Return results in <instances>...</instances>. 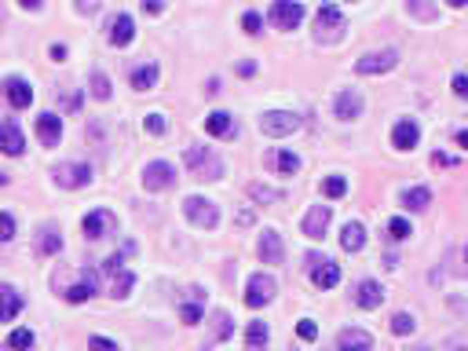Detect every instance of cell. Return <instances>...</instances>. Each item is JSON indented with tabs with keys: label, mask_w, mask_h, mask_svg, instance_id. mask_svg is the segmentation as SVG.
I'll return each mask as SVG.
<instances>
[{
	"label": "cell",
	"mask_w": 468,
	"mask_h": 351,
	"mask_svg": "<svg viewBox=\"0 0 468 351\" xmlns=\"http://www.w3.org/2000/svg\"><path fill=\"white\" fill-rule=\"evenodd\" d=\"M183 161H187V168L198 179H219V176H224V165H219V158H216L209 147H187L183 150Z\"/></svg>",
	"instance_id": "1"
},
{
	"label": "cell",
	"mask_w": 468,
	"mask_h": 351,
	"mask_svg": "<svg viewBox=\"0 0 468 351\" xmlns=\"http://www.w3.org/2000/svg\"><path fill=\"white\" fill-rule=\"evenodd\" d=\"M183 216L190 219L194 227H201V231H213V227L219 224V209H216V201L198 198V194H190V198L183 201Z\"/></svg>",
	"instance_id": "2"
},
{
	"label": "cell",
	"mask_w": 468,
	"mask_h": 351,
	"mask_svg": "<svg viewBox=\"0 0 468 351\" xmlns=\"http://www.w3.org/2000/svg\"><path fill=\"white\" fill-rule=\"evenodd\" d=\"M341 33H344V11L336 8V4H322V8H318L315 41H318V44H333V41H341Z\"/></svg>",
	"instance_id": "3"
},
{
	"label": "cell",
	"mask_w": 468,
	"mask_h": 351,
	"mask_svg": "<svg viewBox=\"0 0 468 351\" xmlns=\"http://www.w3.org/2000/svg\"><path fill=\"white\" fill-rule=\"evenodd\" d=\"M300 128V117L289 114V110H267L260 117V132L271 136V139H282V136H293Z\"/></svg>",
	"instance_id": "4"
},
{
	"label": "cell",
	"mask_w": 468,
	"mask_h": 351,
	"mask_svg": "<svg viewBox=\"0 0 468 351\" xmlns=\"http://www.w3.org/2000/svg\"><path fill=\"white\" fill-rule=\"evenodd\" d=\"M55 183L62 190H81L92 183V165H84V161H62L55 168Z\"/></svg>",
	"instance_id": "5"
},
{
	"label": "cell",
	"mask_w": 468,
	"mask_h": 351,
	"mask_svg": "<svg viewBox=\"0 0 468 351\" xmlns=\"http://www.w3.org/2000/svg\"><path fill=\"white\" fill-rule=\"evenodd\" d=\"M399 66V51L395 48H384V51H370V55H362L355 62V73L362 77H377V73H388Z\"/></svg>",
	"instance_id": "6"
},
{
	"label": "cell",
	"mask_w": 468,
	"mask_h": 351,
	"mask_svg": "<svg viewBox=\"0 0 468 351\" xmlns=\"http://www.w3.org/2000/svg\"><path fill=\"white\" fill-rule=\"evenodd\" d=\"M307 8L304 4H293V0H275L271 4V22H275V30H296V26L304 22Z\"/></svg>",
	"instance_id": "7"
},
{
	"label": "cell",
	"mask_w": 468,
	"mask_h": 351,
	"mask_svg": "<svg viewBox=\"0 0 468 351\" xmlns=\"http://www.w3.org/2000/svg\"><path fill=\"white\" fill-rule=\"evenodd\" d=\"M275 289H278L275 278L260 271V275H253V278H249V285H245V304H249L253 311H256V307H264V304L275 300Z\"/></svg>",
	"instance_id": "8"
},
{
	"label": "cell",
	"mask_w": 468,
	"mask_h": 351,
	"mask_svg": "<svg viewBox=\"0 0 468 351\" xmlns=\"http://www.w3.org/2000/svg\"><path fill=\"white\" fill-rule=\"evenodd\" d=\"M81 227H84V238L88 242H99V238H107V234L117 231V216L110 209H96V213H88L81 219Z\"/></svg>",
	"instance_id": "9"
},
{
	"label": "cell",
	"mask_w": 468,
	"mask_h": 351,
	"mask_svg": "<svg viewBox=\"0 0 468 351\" xmlns=\"http://www.w3.org/2000/svg\"><path fill=\"white\" fill-rule=\"evenodd\" d=\"M307 264H311V282H315L318 289H333V285L341 282V267H336L333 260H326V256H307Z\"/></svg>",
	"instance_id": "10"
},
{
	"label": "cell",
	"mask_w": 468,
	"mask_h": 351,
	"mask_svg": "<svg viewBox=\"0 0 468 351\" xmlns=\"http://www.w3.org/2000/svg\"><path fill=\"white\" fill-rule=\"evenodd\" d=\"M176 183V168L168 161H150L147 168H143V187L147 190H165Z\"/></svg>",
	"instance_id": "11"
},
{
	"label": "cell",
	"mask_w": 468,
	"mask_h": 351,
	"mask_svg": "<svg viewBox=\"0 0 468 351\" xmlns=\"http://www.w3.org/2000/svg\"><path fill=\"white\" fill-rule=\"evenodd\" d=\"M0 150L8 154V158H19V154L26 150V136L15 117H8V121H0Z\"/></svg>",
	"instance_id": "12"
},
{
	"label": "cell",
	"mask_w": 468,
	"mask_h": 351,
	"mask_svg": "<svg viewBox=\"0 0 468 351\" xmlns=\"http://www.w3.org/2000/svg\"><path fill=\"white\" fill-rule=\"evenodd\" d=\"M333 114L341 117V121H355V117L362 114V96L355 92V88H341L333 99Z\"/></svg>",
	"instance_id": "13"
},
{
	"label": "cell",
	"mask_w": 468,
	"mask_h": 351,
	"mask_svg": "<svg viewBox=\"0 0 468 351\" xmlns=\"http://www.w3.org/2000/svg\"><path fill=\"white\" fill-rule=\"evenodd\" d=\"M355 304H359L362 311L381 307V304H384V285L373 282V278H362V282L355 285Z\"/></svg>",
	"instance_id": "14"
},
{
	"label": "cell",
	"mask_w": 468,
	"mask_h": 351,
	"mask_svg": "<svg viewBox=\"0 0 468 351\" xmlns=\"http://www.w3.org/2000/svg\"><path fill=\"white\" fill-rule=\"evenodd\" d=\"M62 296H66L70 304H84V300H92V296H96V271H88V267H84V271H81V278L62 289Z\"/></svg>",
	"instance_id": "15"
},
{
	"label": "cell",
	"mask_w": 468,
	"mask_h": 351,
	"mask_svg": "<svg viewBox=\"0 0 468 351\" xmlns=\"http://www.w3.org/2000/svg\"><path fill=\"white\" fill-rule=\"evenodd\" d=\"M330 205H311L307 209V216H304V234L311 242H318L322 234H326V227H330Z\"/></svg>",
	"instance_id": "16"
},
{
	"label": "cell",
	"mask_w": 468,
	"mask_h": 351,
	"mask_svg": "<svg viewBox=\"0 0 468 351\" xmlns=\"http://www.w3.org/2000/svg\"><path fill=\"white\" fill-rule=\"evenodd\" d=\"M260 260H264V264H282V256H285V245H282V234L278 231H264L260 234Z\"/></svg>",
	"instance_id": "17"
},
{
	"label": "cell",
	"mask_w": 468,
	"mask_h": 351,
	"mask_svg": "<svg viewBox=\"0 0 468 351\" xmlns=\"http://www.w3.org/2000/svg\"><path fill=\"white\" fill-rule=\"evenodd\" d=\"M4 96H8V102L15 110H26L33 102V88H30V81H22V77H8V81H4Z\"/></svg>",
	"instance_id": "18"
},
{
	"label": "cell",
	"mask_w": 468,
	"mask_h": 351,
	"mask_svg": "<svg viewBox=\"0 0 468 351\" xmlns=\"http://www.w3.org/2000/svg\"><path fill=\"white\" fill-rule=\"evenodd\" d=\"M336 351H373V336L366 330H341V336H336Z\"/></svg>",
	"instance_id": "19"
},
{
	"label": "cell",
	"mask_w": 468,
	"mask_h": 351,
	"mask_svg": "<svg viewBox=\"0 0 468 351\" xmlns=\"http://www.w3.org/2000/svg\"><path fill=\"white\" fill-rule=\"evenodd\" d=\"M417 139H421V128H417V121H410V117L392 128V147L395 150H413V147H417Z\"/></svg>",
	"instance_id": "20"
},
{
	"label": "cell",
	"mask_w": 468,
	"mask_h": 351,
	"mask_svg": "<svg viewBox=\"0 0 468 351\" xmlns=\"http://www.w3.org/2000/svg\"><path fill=\"white\" fill-rule=\"evenodd\" d=\"M132 37H136V22H132V15H114V19H110V44H114V48L132 44Z\"/></svg>",
	"instance_id": "21"
},
{
	"label": "cell",
	"mask_w": 468,
	"mask_h": 351,
	"mask_svg": "<svg viewBox=\"0 0 468 351\" xmlns=\"http://www.w3.org/2000/svg\"><path fill=\"white\" fill-rule=\"evenodd\" d=\"M37 136H41L44 147H59V139H62V121L55 114H41L37 117Z\"/></svg>",
	"instance_id": "22"
},
{
	"label": "cell",
	"mask_w": 468,
	"mask_h": 351,
	"mask_svg": "<svg viewBox=\"0 0 468 351\" xmlns=\"http://www.w3.org/2000/svg\"><path fill=\"white\" fill-rule=\"evenodd\" d=\"M22 311V296L15 285H0V322H11Z\"/></svg>",
	"instance_id": "23"
},
{
	"label": "cell",
	"mask_w": 468,
	"mask_h": 351,
	"mask_svg": "<svg viewBox=\"0 0 468 351\" xmlns=\"http://www.w3.org/2000/svg\"><path fill=\"white\" fill-rule=\"evenodd\" d=\"M37 253H41V256H59L62 253V234L51 224L37 231Z\"/></svg>",
	"instance_id": "24"
},
{
	"label": "cell",
	"mask_w": 468,
	"mask_h": 351,
	"mask_svg": "<svg viewBox=\"0 0 468 351\" xmlns=\"http://www.w3.org/2000/svg\"><path fill=\"white\" fill-rule=\"evenodd\" d=\"M158 84V62H143V66L132 70V88L136 92H147V88Z\"/></svg>",
	"instance_id": "25"
},
{
	"label": "cell",
	"mask_w": 468,
	"mask_h": 351,
	"mask_svg": "<svg viewBox=\"0 0 468 351\" xmlns=\"http://www.w3.org/2000/svg\"><path fill=\"white\" fill-rule=\"evenodd\" d=\"M205 132L209 136H234V117L224 114V110H216L205 117Z\"/></svg>",
	"instance_id": "26"
},
{
	"label": "cell",
	"mask_w": 468,
	"mask_h": 351,
	"mask_svg": "<svg viewBox=\"0 0 468 351\" xmlns=\"http://www.w3.org/2000/svg\"><path fill=\"white\" fill-rule=\"evenodd\" d=\"M362 245H366V231H362V224H348L344 234H341V249L344 253H359Z\"/></svg>",
	"instance_id": "27"
},
{
	"label": "cell",
	"mask_w": 468,
	"mask_h": 351,
	"mask_svg": "<svg viewBox=\"0 0 468 351\" xmlns=\"http://www.w3.org/2000/svg\"><path fill=\"white\" fill-rule=\"evenodd\" d=\"M267 326L264 322H249V330H245V351H264L267 348Z\"/></svg>",
	"instance_id": "28"
},
{
	"label": "cell",
	"mask_w": 468,
	"mask_h": 351,
	"mask_svg": "<svg viewBox=\"0 0 468 351\" xmlns=\"http://www.w3.org/2000/svg\"><path fill=\"white\" fill-rule=\"evenodd\" d=\"M132 285H136V275L132 271H117V275H110V296H117V300H121V296H128L132 293Z\"/></svg>",
	"instance_id": "29"
},
{
	"label": "cell",
	"mask_w": 468,
	"mask_h": 351,
	"mask_svg": "<svg viewBox=\"0 0 468 351\" xmlns=\"http://www.w3.org/2000/svg\"><path fill=\"white\" fill-rule=\"evenodd\" d=\"M402 201H406V209L421 213V209H428V205H432V190H428V187H413V190L402 194Z\"/></svg>",
	"instance_id": "30"
},
{
	"label": "cell",
	"mask_w": 468,
	"mask_h": 351,
	"mask_svg": "<svg viewBox=\"0 0 468 351\" xmlns=\"http://www.w3.org/2000/svg\"><path fill=\"white\" fill-rule=\"evenodd\" d=\"M271 161H275V168H278L282 176H296V172H300V158H296L293 150H278Z\"/></svg>",
	"instance_id": "31"
},
{
	"label": "cell",
	"mask_w": 468,
	"mask_h": 351,
	"mask_svg": "<svg viewBox=\"0 0 468 351\" xmlns=\"http://www.w3.org/2000/svg\"><path fill=\"white\" fill-rule=\"evenodd\" d=\"M249 198L260 201V205H275V201H282V190L264 187V183H249Z\"/></svg>",
	"instance_id": "32"
},
{
	"label": "cell",
	"mask_w": 468,
	"mask_h": 351,
	"mask_svg": "<svg viewBox=\"0 0 468 351\" xmlns=\"http://www.w3.org/2000/svg\"><path fill=\"white\" fill-rule=\"evenodd\" d=\"M413 330H417V318L406 315V311H399V315L392 318V333H395V336H410Z\"/></svg>",
	"instance_id": "33"
},
{
	"label": "cell",
	"mask_w": 468,
	"mask_h": 351,
	"mask_svg": "<svg viewBox=\"0 0 468 351\" xmlns=\"http://www.w3.org/2000/svg\"><path fill=\"white\" fill-rule=\"evenodd\" d=\"M33 341H37L33 330H15L8 336V351H26V348H33Z\"/></svg>",
	"instance_id": "34"
},
{
	"label": "cell",
	"mask_w": 468,
	"mask_h": 351,
	"mask_svg": "<svg viewBox=\"0 0 468 351\" xmlns=\"http://www.w3.org/2000/svg\"><path fill=\"white\" fill-rule=\"evenodd\" d=\"M410 219H402V216H395L392 219V224H388V238H392V242H406L410 238Z\"/></svg>",
	"instance_id": "35"
},
{
	"label": "cell",
	"mask_w": 468,
	"mask_h": 351,
	"mask_svg": "<svg viewBox=\"0 0 468 351\" xmlns=\"http://www.w3.org/2000/svg\"><path fill=\"white\" fill-rule=\"evenodd\" d=\"M110 92H114V88H110V77L102 73V70H96V73H92V96H96V99H110Z\"/></svg>",
	"instance_id": "36"
},
{
	"label": "cell",
	"mask_w": 468,
	"mask_h": 351,
	"mask_svg": "<svg viewBox=\"0 0 468 351\" xmlns=\"http://www.w3.org/2000/svg\"><path fill=\"white\" fill-rule=\"evenodd\" d=\"M322 194H326V198H344V194H348V179L330 176L326 183H322Z\"/></svg>",
	"instance_id": "37"
},
{
	"label": "cell",
	"mask_w": 468,
	"mask_h": 351,
	"mask_svg": "<svg viewBox=\"0 0 468 351\" xmlns=\"http://www.w3.org/2000/svg\"><path fill=\"white\" fill-rule=\"evenodd\" d=\"M242 30L249 37H260V30H264V19H260V11H245L242 15Z\"/></svg>",
	"instance_id": "38"
},
{
	"label": "cell",
	"mask_w": 468,
	"mask_h": 351,
	"mask_svg": "<svg viewBox=\"0 0 468 351\" xmlns=\"http://www.w3.org/2000/svg\"><path fill=\"white\" fill-rule=\"evenodd\" d=\"M213 322H216V341H227V336H231V315H227V311H216Z\"/></svg>",
	"instance_id": "39"
},
{
	"label": "cell",
	"mask_w": 468,
	"mask_h": 351,
	"mask_svg": "<svg viewBox=\"0 0 468 351\" xmlns=\"http://www.w3.org/2000/svg\"><path fill=\"white\" fill-rule=\"evenodd\" d=\"M179 318H183V326H198V322H201V307L198 304H183V307H179Z\"/></svg>",
	"instance_id": "40"
},
{
	"label": "cell",
	"mask_w": 468,
	"mask_h": 351,
	"mask_svg": "<svg viewBox=\"0 0 468 351\" xmlns=\"http://www.w3.org/2000/svg\"><path fill=\"white\" fill-rule=\"evenodd\" d=\"M143 128H147L150 136H161L168 125H165V117H161V114H147V121H143Z\"/></svg>",
	"instance_id": "41"
},
{
	"label": "cell",
	"mask_w": 468,
	"mask_h": 351,
	"mask_svg": "<svg viewBox=\"0 0 468 351\" xmlns=\"http://www.w3.org/2000/svg\"><path fill=\"white\" fill-rule=\"evenodd\" d=\"M11 238H15V219H11V213H0V242Z\"/></svg>",
	"instance_id": "42"
},
{
	"label": "cell",
	"mask_w": 468,
	"mask_h": 351,
	"mask_svg": "<svg viewBox=\"0 0 468 351\" xmlns=\"http://www.w3.org/2000/svg\"><path fill=\"white\" fill-rule=\"evenodd\" d=\"M296 333H300V341H315L318 336V326L311 318H300V326H296Z\"/></svg>",
	"instance_id": "43"
},
{
	"label": "cell",
	"mask_w": 468,
	"mask_h": 351,
	"mask_svg": "<svg viewBox=\"0 0 468 351\" xmlns=\"http://www.w3.org/2000/svg\"><path fill=\"white\" fill-rule=\"evenodd\" d=\"M125 267V256L121 253H114V256H107V264H102V271H107V275H117V271Z\"/></svg>",
	"instance_id": "44"
},
{
	"label": "cell",
	"mask_w": 468,
	"mask_h": 351,
	"mask_svg": "<svg viewBox=\"0 0 468 351\" xmlns=\"http://www.w3.org/2000/svg\"><path fill=\"white\" fill-rule=\"evenodd\" d=\"M88 348H92V351H117V344L107 341V336H92V341H88Z\"/></svg>",
	"instance_id": "45"
},
{
	"label": "cell",
	"mask_w": 468,
	"mask_h": 351,
	"mask_svg": "<svg viewBox=\"0 0 468 351\" xmlns=\"http://www.w3.org/2000/svg\"><path fill=\"white\" fill-rule=\"evenodd\" d=\"M453 96H458V99H465V96H468V81H465V73L453 77Z\"/></svg>",
	"instance_id": "46"
},
{
	"label": "cell",
	"mask_w": 468,
	"mask_h": 351,
	"mask_svg": "<svg viewBox=\"0 0 468 351\" xmlns=\"http://www.w3.org/2000/svg\"><path fill=\"white\" fill-rule=\"evenodd\" d=\"M432 165H435V168H450L453 158H450V154H439V150H435V154H432Z\"/></svg>",
	"instance_id": "47"
},
{
	"label": "cell",
	"mask_w": 468,
	"mask_h": 351,
	"mask_svg": "<svg viewBox=\"0 0 468 351\" xmlns=\"http://www.w3.org/2000/svg\"><path fill=\"white\" fill-rule=\"evenodd\" d=\"M238 73H242V77H253V73H256V62H253V59H242V62H238Z\"/></svg>",
	"instance_id": "48"
},
{
	"label": "cell",
	"mask_w": 468,
	"mask_h": 351,
	"mask_svg": "<svg viewBox=\"0 0 468 351\" xmlns=\"http://www.w3.org/2000/svg\"><path fill=\"white\" fill-rule=\"evenodd\" d=\"M51 59H55V62H66V44H51Z\"/></svg>",
	"instance_id": "49"
},
{
	"label": "cell",
	"mask_w": 468,
	"mask_h": 351,
	"mask_svg": "<svg viewBox=\"0 0 468 351\" xmlns=\"http://www.w3.org/2000/svg\"><path fill=\"white\" fill-rule=\"evenodd\" d=\"M161 11H165L161 4H147V0H143V15H161Z\"/></svg>",
	"instance_id": "50"
},
{
	"label": "cell",
	"mask_w": 468,
	"mask_h": 351,
	"mask_svg": "<svg viewBox=\"0 0 468 351\" xmlns=\"http://www.w3.org/2000/svg\"><path fill=\"white\" fill-rule=\"evenodd\" d=\"M77 11H81V15H96L99 4H96V0H92V4H77Z\"/></svg>",
	"instance_id": "51"
},
{
	"label": "cell",
	"mask_w": 468,
	"mask_h": 351,
	"mask_svg": "<svg viewBox=\"0 0 468 351\" xmlns=\"http://www.w3.org/2000/svg\"><path fill=\"white\" fill-rule=\"evenodd\" d=\"M249 224H253V213L242 209V213H238V227H249Z\"/></svg>",
	"instance_id": "52"
},
{
	"label": "cell",
	"mask_w": 468,
	"mask_h": 351,
	"mask_svg": "<svg viewBox=\"0 0 468 351\" xmlns=\"http://www.w3.org/2000/svg\"><path fill=\"white\" fill-rule=\"evenodd\" d=\"M81 107V96H66V110H77Z\"/></svg>",
	"instance_id": "53"
},
{
	"label": "cell",
	"mask_w": 468,
	"mask_h": 351,
	"mask_svg": "<svg viewBox=\"0 0 468 351\" xmlns=\"http://www.w3.org/2000/svg\"><path fill=\"white\" fill-rule=\"evenodd\" d=\"M8 183V172H0V187H4Z\"/></svg>",
	"instance_id": "54"
}]
</instances>
